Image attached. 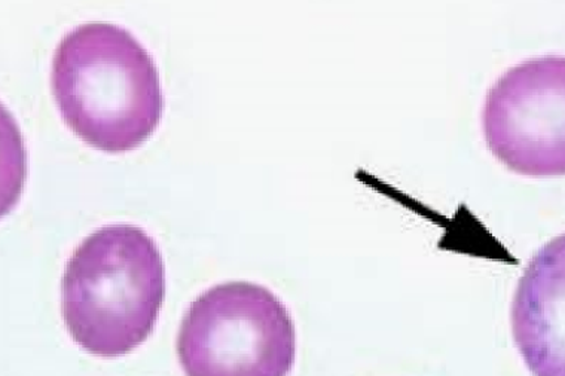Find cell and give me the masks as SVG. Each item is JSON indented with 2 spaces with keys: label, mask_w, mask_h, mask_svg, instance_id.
<instances>
[{
  "label": "cell",
  "mask_w": 565,
  "mask_h": 376,
  "mask_svg": "<svg viewBox=\"0 0 565 376\" xmlns=\"http://www.w3.org/2000/svg\"><path fill=\"white\" fill-rule=\"evenodd\" d=\"M51 87L67 127L103 152L139 148L164 112L152 55L128 30L105 21L81 24L60 41Z\"/></svg>",
  "instance_id": "1"
},
{
  "label": "cell",
  "mask_w": 565,
  "mask_h": 376,
  "mask_svg": "<svg viewBox=\"0 0 565 376\" xmlns=\"http://www.w3.org/2000/svg\"><path fill=\"white\" fill-rule=\"evenodd\" d=\"M164 298L160 247L139 226L94 230L64 268V324L94 356H124L143 344L156 329Z\"/></svg>",
  "instance_id": "2"
},
{
  "label": "cell",
  "mask_w": 565,
  "mask_h": 376,
  "mask_svg": "<svg viewBox=\"0 0 565 376\" xmlns=\"http://www.w3.org/2000/svg\"><path fill=\"white\" fill-rule=\"evenodd\" d=\"M175 350L186 376H288L297 331L271 290L228 281L191 303Z\"/></svg>",
  "instance_id": "3"
},
{
  "label": "cell",
  "mask_w": 565,
  "mask_h": 376,
  "mask_svg": "<svg viewBox=\"0 0 565 376\" xmlns=\"http://www.w3.org/2000/svg\"><path fill=\"white\" fill-rule=\"evenodd\" d=\"M482 122L492 155L513 173L565 176V57L509 68L487 94Z\"/></svg>",
  "instance_id": "4"
},
{
  "label": "cell",
  "mask_w": 565,
  "mask_h": 376,
  "mask_svg": "<svg viewBox=\"0 0 565 376\" xmlns=\"http://www.w3.org/2000/svg\"><path fill=\"white\" fill-rule=\"evenodd\" d=\"M511 323L533 376H565V234L530 260L513 297Z\"/></svg>",
  "instance_id": "5"
}]
</instances>
